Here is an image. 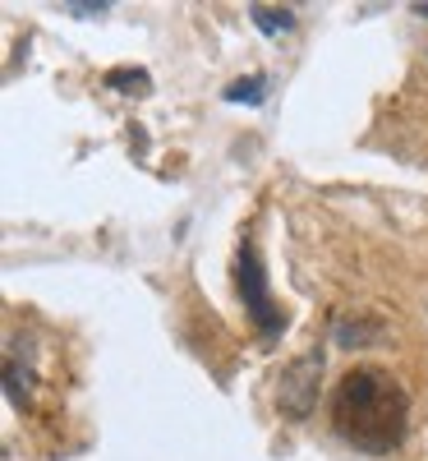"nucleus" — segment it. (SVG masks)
Here are the masks:
<instances>
[{
    "label": "nucleus",
    "instance_id": "nucleus-1",
    "mask_svg": "<svg viewBox=\"0 0 428 461\" xmlns=\"http://www.w3.org/2000/svg\"><path fill=\"white\" fill-rule=\"evenodd\" d=\"M410 425V397L406 388L378 365L350 369L332 397V429L369 456L392 452Z\"/></svg>",
    "mask_w": 428,
    "mask_h": 461
},
{
    "label": "nucleus",
    "instance_id": "nucleus-2",
    "mask_svg": "<svg viewBox=\"0 0 428 461\" xmlns=\"http://www.w3.org/2000/svg\"><path fill=\"white\" fill-rule=\"evenodd\" d=\"M236 286H240V300L254 319V328L272 341L281 337L286 328V314L277 310V300L267 291V273H263V258H258V245L254 240H240V254H236Z\"/></svg>",
    "mask_w": 428,
    "mask_h": 461
},
{
    "label": "nucleus",
    "instance_id": "nucleus-3",
    "mask_svg": "<svg viewBox=\"0 0 428 461\" xmlns=\"http://www.w3.org/2000/svg\"><path fill=\"white\" fill-rule=\"evenodd\" d=\"M318 388H323V351H304L290 360V369L277 383V411L286 420H308L318 411Z\"/></svg>",
    "mask_w": 428,
    "mask_h": 461
},
{
    "label": "nucleus",
    "instance_id": "nucleus-4",
    "mask_svg": "<svg viewBox=\"0 0 428 461\" xmlns=\"http://www.w3.org/2000/svg\"><path fill=\"white\" fill-rule=\"evenodd\" d=\"M332 337H336L341 346H369V341L382 337V323L369 319V314H341V319L332 323Z\"/></svg>",
    "mask_w": 428,
    "mask_h": 461
},
{
    "label": "nucleus",
    "instance_id": "nucleus-5",
    "mask_svg": "<svg viewBox=\"0 0 428 461\" xmlns=\"http://www.w3.org/2000/svg\"><path fill=\"white\" fill-rule=\"evenodd\" d=\"M249 19H254L263 32H272V37L295 28V14H290V10H272V5H254V10H249Z\"/></svg>",
    "mask_w": 428,
    "mask_h": 461
},
{
    "label": "nucleus",
    "instance_id": "nucleus-6",
    "mask_svg": "<svg viewBox=\"0 0 428 461\" xmlns=\"http://www.w3.org/2000/svg\"><path fill=\"white\" fill-rule=\"evenodd\" d=\"M263 97H267V74H249V79L226 88V102H263Z\"/></svg>",
    "mask_w": 428,
    "mask_h": 461
},
{
    "label": "nucleus",
    "instance_id": "nucleus-7",
    "mask_svg": "<svg viewBox=\"0 0 428 461\" xmlns=\"http://www.w3.org/2000/svg\"><path fill=\"white\" fill-rule=\"evenodd\" d=\"M106 84L115 88V93H147V69H111L106 74Z\"/></svg>",
    "mask_w": 428,
    "mask_h": 461
},
{
    "label": "nucleus",
    "instance_id": "nucleus-8",
    "mask_svg": "<svg viewBox=\"0 0 428 461\" xmlns=\"http://www.w3.org/2000/svg\"><path fill=\"white\" fill-rule=\"evenodd\" d=\"M106 5H93V0H74L69 5V14H79V19H88V14H102Z\"/></svg>",
    "mask_w": 428,
    "mask_h": 461
},
{
    "label": "nucleus",
    "instance_id": "nucleus-9",
    "mask_svg": "<svg viewBox=\"0 0 428 461\" xmlns=\"http://www.w3.org/2000/svg\"><path fill=\"white\" fill-rule=\"evenodd\" d=\"M415 14H424V19H428V5H415Z\"/></svg>",
    "mask_w": 428,
    "mask_h": 461
}]
</instances>
